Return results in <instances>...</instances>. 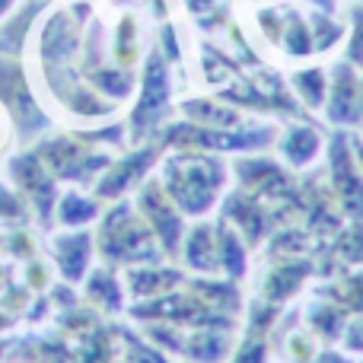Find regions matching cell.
Instances as JSON below:
<instances>
[{"label": "cell", "mask_w": 363, "mask_h": 363, "mask_svg": "<svg viewBox=\"0 0 363 363\" xmlns=\"http://www.w3.org/2000/svg\"><path fill=\"white\" fill-rule=\"evenodd\" d=\"M160 163V185L188 220L211 217L233 179L230 163L204 150H169Z\"/></svg>", "instance_id": "1"}, {"label": "cell", "mask_w": 363, "mask_h": 363, "mask_svg": "<svg viewBox=\"0 0 363 363\" xmlns=\"http://www.w3.org/2000/svg\"><path fill=\"white\" fill-rule=\"evenodd\" d=\"M99 249L106 258L125 264H150L160 262V255H163L153 230L131 204H118L115 211L106 213L99 230Z\"/></svg>", "instance_id": "2"}, {"label": "cell", "mask_w": 363, "mask_h": 363, "mask_svg": "<svg viewBox=\"0 0 363 363\" xmlns=\"http://www.w3.org/2000/svg\"><path fill=\"white\" fill-rule=\"evenodd\" d=\"M325 182L347 223H363V172L354 160L351 131H332L325 144Z\"/></svg>", "instance_id": "3"}, {"label": "cell", "mask_w": 363, "mask_h": 363, "mask_svg": "<svg viewBox=\"0 0 363 363\" xmlns=\"http://www.w3.org/2000/svg\"><path fill=\"white\" fill-rule=\"evenodd\" d=\"M172 108V74L169 61L163 57V51L153 48L144 61V80H140V96L138 106L131 112V138L147 140L150 134H157L163 128L166 115Z\"/></svg>", "instance_id": "4"}, {"label": "cell", "mask_w": 363, "mask_h": 363, "mask_svg": "<svg viewBox=\"0 0 363 363\" xmlns=\"http://www.w3.org/2000/svg\"><path fill=\"white\" fill-rule=\"evenodd\" d=\"M138 213L147 220V226L153 230L163 255H179L182 239L188 230V217L176 207V201L166 194V188L160 185V179H147L138 191Z\"/></svg>", "instance_id": "5"}, {"label": "cell", "mask_w": 363, "mask_h": 363, "mask_svg": "<svg viewBox=\"0 0 363 363\" xmlns=\"http://www.w3.org/2000/svg\"><path fill=\"white\" fill-rule=\"evenodd\" d=\"M322 118L332 131H360V70L345 57L328 67V96Z\"/></svg>", "instance_id": "6"}, {"label": "cell", "mask_w": 363, "mask_h": 363, "mask_svg": "<svg viewBox=\"0 0 363 363\" xmlns=\"http://www.w3.org/2000/svg\"><path fill=\"white\" fill-rule=\"evenodd\" d=\"M325 144H328V134L322 125L309 118H290L287 125L277 131L274 140V150L277 160H281L287 169L294 172H309L325 160Z\"/></svg>", "instance_id": "7"}, {"label": "cell", "mask_w": 363, "mask_h": 363, "mask_svg": "<svg viewBox=\"0 0 363 363\" xmlns=\"http://www.w3.org/2000/svg\"><path fill=\"white\" fill-rule=\"evenodd\" d=\"M217 211H220L217 217H223L226 223L236 226L252 249H262V245L268 242L271 233L277 230L274 211H271L262 198L242 191V188H226V194H223Z\"/></svg>", "instance_id": "8"}, {"label": "cell", "mask_w": 363, "mask_h": 363, "mask_svg": "<svg viewBox=\"0 0 363 363\" xmlns=\"http://www.w3.org/2000/svg\"><path fill=\"white\" fill-rule=\"evenodd\" d=\"M319 271V264L309 255H296V258H271L268 271L262 274V300L284 306L290 303L303 287L309 284V277Z\"/></svg>", "instance_id": "9"}, {"label": "cell", "mask_w": 363, "mask_h": 363, "mask_svg": "<svg viewBox=\"0 0 363 363\" xmlns=\"http://www.w3.org/2000/svg\"><path fill=\"white\" fill-rule=\"evenodd\" d=\"M163 153H166V147L160 144V140H157V144L140 147V150H134V153H128L121 163L108 166V172L102 176L99 185H96V194H99V198H121L125 191L144 185L147 172H150L153 166L163 160Z\"/></svg>", "instance_id": "10"}, {"label": "cell", "mask_w": 363, "mask_h": 363, "mask_svg": "<svg viewBox=\"0 0 363 363\" xmlns=\"http://www.w3.org/2000/svg\"><path fill=\"white\" fill-rule=\"evenodd\" d=\"M182 262L191 274L198 277H217L220 264H217V223L211 217L194 220L185 230V239H182L179 249Z\"/></svg>", "instance_id": "11"}, {"label": "cell", "mask_w": 363, "mask_h": 363, "mask_svg": "<svg viewBox=\"0 0 363 363\" xmlns=\"http://www.w3.org/2000/svg\"><path fill=\"white\" fill-rule=\"evenodd\" d=\"M217 223V264H220V277L226 281H245L252 268V245L242 239V233L233 223H226L223 217L213 220Z\"/></svg>", "instance_id": "12"}, {"label": "cell", "mask_w": 363, "mask_h": 363, "mask_svg": "<svg viewBox=\"0 0 363 363\" xmlns=\"http://www.w3.org/2000/svg\"><path fill=\"white\" fill-rule=\"evenodd\" d=\"M179 112L185 121L201 125V128H239L249 121V115L242 108H236L233 102L220 99V96H191V99H182Z\"/></svg>", "instance_id": "13"}, {"label": "cell", "mask_w": 363, "mask_h": 363, "mask_svg": "<svg viewBox=\"0 0 363 363\" xmlns=\"http://www.w3.org/2000/svg\"><path fill=\"white\" fill-rule=\"evenodd\" d=\"M287 86L294 93V99L303 106L306 115H322L328 96V67L325 64H296L287 74Z\"/></svg>", "instance_id": "14"}, {"label": "cell", "mask_w": 363, "mask_h": 363, "mask_svg": "<svg viewBox=\"0 0 363 363\" xmlns=\"http://www.w3.org/2000/svg\"><path fill=\"white\" fill-rule=\"evenodd\" d=\"M277 48L284 51V57H290V61H296V64L315 57L313 29H309V19H306V13H303L300 6H290L287 10V23H284V32H281Z\"/></svg>", "instance_id": "15"}, {"label": "cell", "mask_w": 363, "mask_h": 363, "mask_svg": "<svg viewBox=\"0 0 363 363\" xmlns=\"http://www.w3.org/2000/svg\"><path fill=\"white\" fill-rule=\"evenodd\" d=\"M131 290L138 296H166V294H176V290L185 284V274L176 268H160L157 262L150 264H140V268H134L131 274Z\"/></svg>", "instance_id": "16"}, {"label": "cell", "mask_w": 363, "mask_h": 363, "mask_svg": "<svg viewBox=\"0 0 363 363\" xmlns=\"http://www.w3.org/2000/svg\"><path fill=\"white\" fill-rule=\"evenodd\" d=\"M345 322H347V313L335 300H328V296H322L319 303H313V306L306 309V328L315 335V341H322V345H335V341H341Z\"/></svg>", "instance_id": "17"}, {"label": "cell", "mask_w": 363, "mask_h": 363, "mask_svg": "<svg viewBox=\"0 0 363 363\" xmlns=\"http://www.w3.org/2000/svg\"><path fill=\"white\" fill-rule=\"evenodd\" d=\"M319 294L335 300L345 313H363V264L354 268L351 274H338L328 287H322Z\"/></svg>", "instance_id": "18"}, {"label": "cell", "mask_w": 363, "mask_h": 363, "mask_svg": "<svg viewBox=\"0 0 363 363\" xmlns=\"http://www.w3.org/2000/svg\"><path fill=\"white\" fill-rule=\"evenodd\" d=\"M112 48H115V61H118V67L131 70L134 64H138V57H140V32H138V19H134L131 13H125V16L118 19Z\"/></svg>", "instance_id": "19"}, {"label": "cell", "mask_w": 363, "mask_h": 363, "mask_svg": "<svg viewBox=\"0 0 363 363\" xmlns=\"http://www.w3.org/2000/svg\"><path fill=\"white\" fill-rule=\"evenodd\" d=\"M57 258H61V264H64V274H67L70 281H77L89 262V236L77 233V236L61 239V242H57Z\"/></svg>", "instance_id": "20"}, {"label": "cell", "mask_w": 363, "mask_h": 363, "mask_svg": "<svg viewBox=\"0 0 363 363\" xmlns=\"http://www.w3.org/2000/svg\"><path fill=\"white\" fill-rule=\"evenodd\" d=\"M347 45H345V61H351L357 70H363V0L347 4Z\"/></svg>", "instance_id": "21"}, {"label": "cell", "mask_w": 363, "mask_h": 363, "mask_svg": "<svg viewBox=\"0 0 363 363\" xmlns=\"http://www.w3.org/2000/svg\"><path fill=\"white\" fill-rule=\"evenodd\" d=\"M319 354V341L309 328H290L287 341H284V357L290 363H309Z\"/></svg>", "instance_id": "22"}, {"label": "cell", "mask_w": 363, "mask_h": 363, "mask_svg": "<svg viewBox=\"0 0 363 363\" xmlns=\"http://www.w3.org/2000/svg\"><path fill=\"white\" fill-rule=\"evenodd\" d=\"M99 217V204L93 198H83V194H67L61 201V220L67 226H83L89 220Z\"/></svg>", "instance_id": "23"}, {"label": "cell", "mask_w": 363, "mask_h": 363, "mask_svg": "<svg viewBox=\"0 0 363 363\" xmlns=\"http://www.w3.org/2000/svg\"><path fill=\"white\" fill-rule=\"evenodd\" d=\"M226 363H271L268 338H255V335H249V338H245L242 345L230 354V360Z\"/></svg>", "instance_id": "24"}, {"label": "cell", "mask_w": 363, "mask_h": 363, "mask_svg": "<svg viewBox=\"0 0 363 363\" xmlns=\"http://www.w3.org/2000/svg\"><path fill=\"white\" fill-rule=\"evenodd\" d=\"M341 347L347 354H363V313H354L351 319L345 322V332H341Z\"/></svg>", "instance_id": "25"}, {"label": "cell", "mask_w": 363, "mask_h": 363, "mask_svg": "<svg viewBox=\"0 0 363 363\" xmlns=\"http://www.w3.org/2000/svg\"><path fill=\"white\" fill-rule=\"evenodd\" d=\"M351 147H354V160H357V166L363 172V138L360 134H351Z\"/></svg>", "instance_id": "26"}, {"label": "cell", "mask_w": 363, "mask_h": 363, "mask_svg": "<svg viewBox=\"0 0 363 363\" xmlns=\"http://www.w3.org/2000/svg\"><path fill=\"white\" fill-rule=\"evenodd\" d=\"M360 138H363V70H360Z\"/></svg>", "instance_id": "27"}, {"label": "cell", "mask_w": 363, "mask_h": 363, "mask_svg": "<svg viewBox=\"0 0 363 363\" xmlns=\"http://www.w3.org/2000/svg\"><path fill=\"white\" fill-rule=\"evenodd\" d=\"M10 4H13V0H0V16H4V13L10 10Z\"/></svg>", "instance_id": "28"}, {"label": "cell", "mask_w": 363, "mask_h": 363, "mask_svg": "<svg viewBox=\"0 0 363 363\" xmlns=\"http://www.w3.org/2000/svg\"><path fill=\"white\" fill-rule=\"evenodd\" d=\"M252 6H262V4H277V0H249Z\"/></svg>", "instance_id": "29"}, {"label": "cell", "mask_w": 363, "mask_h": 363, "mask_svg": "<svg viewBox=\"0 0 363 363\" xmlns=\"http://www.w3.org/2000/svg\"><path fill=\"white\" fill-rule=\"evenodd\" d=\"M115 4H131V0H115Z\"/></svg>", "instance_id": "30"}, {"label": "cell", "mask_w": 363, "mask_h": 363, "mask_svg": "<svg viewBox=\"0 0 363 363\" xmlns=\"http://www.w3.org/2000/svg\"><path fill=\"white\" fill-rule=\"evenodd\" d=\"M357 363H363V360H357Z\"/></svg>", "instance_id": "31"}]
</instances>
